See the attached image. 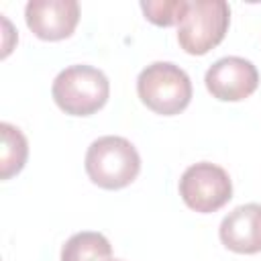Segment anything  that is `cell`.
I'll use <instances>...</instances> for the list:
<instances>
[{
  "label": "cell",
  "mask_w": 261,
  "mask_h": 261,
  "mask_svg": "<svg viewBox=\"0 0 261 261\" xmlns=\"http://www.w3.org/2000/svg\"><path fill=\"white\" fill-rule=\"evenodd\" d=\"M86 173L104 190H120L130 186L141 171V157L135 145L116 135L96 139L86 151Z\"/></svg>",
  "instance_id": "6da1fadb"
},
{
  "label": "cell",
  "mask_w": 261,
  "mask_h": 261,
  "mask_svg": "<svg viewBox=\"0 0 261 261\" xmlns=\"http://www.w3.org/2000/svg\"><path fill=\"white\" fill-rule=\"evenodd\" d=\"M179 196L188 208L200 214L216 212L232 198V181L224 167L200 161L181 173Z\"/></svg>",
  "instance_id": "5b68a950"
},
{
  "label": "cell",
  "mask_w": 261,
  "mask_h": 261,
  "mask_svg": "<svg viewBox=\"0 0 261 261\" xmlns=\"http://www.w3.org/2000/svg\"><path fill=\"white\" fill-rule=\"evenodd\" d=\"M110 255V241L102 232L94 230L75 232L61 247V261H106Z\"/></svg>",
  "instance_id": "30bf717a"
},
{
  "label": "cell",
  "mask_w": 261,
  "mask_h": 261,
  "mask_svg": "<svg viewBox=\"0 0 261 261\" xmlns=\"http://www.w3.org/2000/svg\"><path fill=\"white\" fill-rule=\"evenodd\" d=\"M29 157V141L22 130L10 122H0V179L16 175Z\"/></svg>",
  "instance_id": "9c48e42d"
},
{
  "label": "cell",
  "mask_w": 261,
  "mask_h": 261,
  "mask_svg": "<svg viewBox=\"0 0 261 261\" xmlns=\"http://www.w3.org/2000/svg\"><path fill=\"white\" fill-rule=\"evenodd\" d=\"M106 261H122V259H106Z\"/></svg>",
  "instance_id": "7c38bea8"
},
{
  "label": "cell",
  "mask_w": 261,
  "mask_h": 261,
  "mask_svg": "<svg viewBox=\"0 0 261 261\" xmlns=\"http://www.w3.org/2000/svg\"><path fill=\"white\" fill-rule=\"evenodd\" d=\"M24 20L35 37L61 41L73 35L80 22V4L77 0H29Z\"/></svg>",
  "instance_id": "52a82bcc"
},
{
  "label": "cell",
  "mask_w": 261,
  "mask_h": 261,
  "mask_svg": "<svg viewBox=\"0 0 261 261\" xmlns=\"http://www.w3.org/2000/svg\"><path fill=\"white\" fill-rule=\"evenodd\" d=\"M190 8V2L186 0H143L141 10L157 27H171L179 24Z\"/></svg>",
  "instance_id": "8fae6325"
},
{
  "label": "cell",
  "mask_w": 261,
  "mask_h": 261,
  "mask_svg": "<svg viewBox=\"0 0 261 261\" xmlns=\"http://www.w3.org/2000/svg\"><path fill=\"white\" fill-rule=\"evenodd\" d=\"M141 102L155 114L173 116L188 108L192 100L190 75L171 61H155L137 77Z\"/></svg>",
  "instance_id": "3957f363"
},
{
  "label": "cell",
  "mask_w": 261,
  "mask_h": 261,
  "mask_svg": "<svg viewBox=\"0 0 261 261\" xmlns=\"http://www.w3.org/2000/svg\"><path fill=\"white\" fill-rule=\"evenodd\" d=\"M206 90L220 102H241L259 86L257 67L245 57H222L214 61L204 75Z\"/></svg>",
  "instance_id": "8992f818"
},
{
  "label": "cell",
  "mask_w": 261,
  "mask_h": 261,
  "mask_svg": "<svg viewBox=\"0 0 261 261\" xmlns=\"http://www.w3.org/2000/svg\"><path fill=\"white\" fill-rule=\"evenodd\" d=\"M55 104L69 116L98 112L110 96V84L102 69L92 65H69L57 73L51 86Z\"/></svg>",
  "instance_id": "7a4b0ae2"
},
{
  "label": "cell",
  "mask_w": 261,
  "mask_h": 261,
  "mask_svg": "<svg viewBox=\"0 0 261 261\" xmlns=\"http://www.w3.org/2000/svg\"><path fill=\"white\" fill-rule=\"evenodd\" d=\"M230 8L224 0H194L177 24V43L190 55H206L226 35Z\"/></svg>",
  "instance_id": "277c9868"
},
{
  "label": "cell",
  "mask_w": 261,
  "mask_h": 261,
  "mask_svg": "<svg viewBox=\"0 0 261 261\" xmlns=\"http://www.w3.org/2000/svg\"><path fill=\"white\" fill-rule=\"evenodd\" d=\"M222 245L239 255L261 253V204H243L228 212L218 228Z\"/></svg>",
  "instance_id": "ba28073f"
}]
</instances>
